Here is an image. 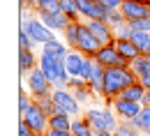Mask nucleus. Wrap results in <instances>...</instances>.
<instances>
[{
	"mask_svg": "<svg viewBox=\"0 0 150 136\" xmlns=\"http://www.w3.org/2000/svg\"><path fill=\"white\" fill-rule=\"evenodd\" d=\"M120 12L125 14L127 23L146 21V19H150V0H125Z\"/></svg>",
	"mask_w": 150,
	"mask_h": 136,
	"instance_id": "nucleus-8",
	"label": "nucleus"
},
{
	"mask_svg": "<svg viewBox=\"0 0 150 136\" xmlns=\"http://www.w3.org/2000/svg\"><path fill=\"white\" fill-rule=\"evenodd\" d=\"M21 5L28 7V9H35V12H37V0H21Z\"/></svg>",
	"mask_w": 150,
	"mask_h": 136,
	"instance_id": "nucleus-38",
	"label": "nucleus"
},
{
	"mask_svg": "<svg viewBox=\"0 0 150 136\" xmlns=\"http://www.w3.org/2000/svg\"><path fill=\"white\" fill-rule=\"evenodd\" d=\"M97 2H99L104 9H109V12H118V9L122 7L125 0H97Z\"/></svg>",
	"mask_w": 150,
	"mask_h": 136,
	"instance_id": "nucleus-33",
	"label": "nucleus"
},
{
	"mask_svg": "<svg viewBox=\"0 0 150 136\" xmlns=\"http://www.w3.org/2000/svg\"><path fill=\"white\" fill-rule=\"evenodd\" d=\"M21 28L33 37V42L37 44V46H44L46 42H51V39H56V32L53 30H49L37 16H28V19L21 21Z\"/></svg>",
	"mask_w": 150,
	"mask_h": 136,
	"instance_id": "nucleus-6",
	"label": "nucleus"
},
{
	"mask_svg": "<svg viewBox=\"0 0 150 136\" xmlns=\"http://www.w3.org/2000/svg\"><path fill=\"white\" fill-rule=\"evenodd\" d=\"M81 28H83V21H74V23H69V25H67V30L62 32V42H65L72 51H76V46H79Z\"/></svg>",
	"mask_w": 150,
	"mask_h": 136,
	"instance_id": "nucleus-19",
	"label": "nucleus"
},
{
	"mask_svg": "<svg viewBox=\"0 0 150 136\" xmlns=\"http://www.w3.org/2000/svg\"><path fill=\"white\" fill-rule=\"evenodd\" d=\"M33 104H35V99H30L28 95H25V90L21 88V92H19V113L23 116V113H25V111H28Z\"/></svg>",
	"mask_w": 150,
	"mask_h": 136,
	"instance_id": "nucleus-31",
	"label": "nucleus"
},
{
	"mask_svg": "<svg viewBox=\"0 0 150 136\" xmlns=\"http://www.w3.org/2000/svg\"><path fill=\"white\" fill-rule=\"evenodd\" d=\"M83 23H86V28L90 30V35H93L102 46L115 44V32L111 30V25H109L106 21H83Z\"/></svg>",
	"mask_w": 150,
	"mask_h": 136,
	"instance_id": "nucleus-9",
	"label": "nucleus"
},
{
	"mask_svg": "<svg viewBox=\"0 0 150 136\" xmlns=\"http://www.w3.org/2000/svg\"><path fill=\"white\" fill-rule=\"evenodd\" d=\"M39 12H60V0H51V2L44 5Z\"/></svg>",
	"mask_w": 150,
	"mask_h": 136,
	"instance_id": "nucleus-36",
	"label": "nucleus"
},
{
	"mask_svg": "<svg viewBox=\"0 0 150 136\" xmlns=\"http://www.w3.org/2000/svg\"><path fill=\"white\" fill-rule=\"evenodd\" d=\"M95 136H115L113 132H95Z\"/></svg>",
	"mask_w": 150,
	"mask_h": 136,
	"instance_id": "nucleus-41",
	"label": "nucleus"
},
{
	"mask_svg": "<svg viewBox=\"0 0 150 136\" xmlns=\"http://www.w3.org/2000/svg\"><path fill=\"white\" fill-rule=\"evenodd\" d=\"M35 104H37V106H39V109H42V111H44V113H46V116H49V118L53 116V111H56V106H53V99H51V97L37 99Z\"/></svg>",
	"mask_w": 150,
	"mask_h": 136,
	"instance_id": "nucleus-32",
	"label": "nucleus"
},
{
	"mask_svg": "<svg viewBox=\"0 0 150 136\" xmlns=\"http://www.w3.org/2000/svg\"><path fill=\"white\" fill-rule=\"evenodd\" d=\"M113 111H115V116L120 118V122H129V120H134V118L143 111V104L118 97L115 101H113Z\"/></svg>",
	"mask_w": 150,
	"mask_h": 136,
	"instance_id": "nucleus-12",
	"label": "nucleus"
},
{
	"mask_svg": "<svg viewBox=\"0 0 150 136\" xmlns=\"http://www.w3.org/2000/svg\"><path fill=\"white\" fill-rule=\"evenodd\" d=\"M35 67H39V58H35V51H23V49H19V72H21V76H25L28 72H33Z\"/></svg>",
	"mask_w": 150,
	"mask_h": 136,
	"instance_id": "nucleus-18",
	"label": "nucleus"
},
{
	"mask_svg": "<svg viewBox=\"0 0 150 136\" xmlns=\"http://www.w3.org/2000/svg\"><path fill=\"white\" fill-rule=\"evenodd\" d=\"M72 95L76 97V101L81 104V106H88L90 101H93V92H90V88L88 85H83V88H76V90H72Z\"/></svg>",
	"mask_w": 150,
	"mask_h": 136,
	"instance_id": "nucleus-28",
	"label": "nucleus"
},
{
	"mask_svg": "<svg viewBox=\"0 0 150 136\" xmlns=\"http://www.w3.org/2000/svg\"><path fill=\"white\" fill-rule=\"evenodd\" d=\"M72 49L62 42V39H51V42H46L44 46H39V53H44V56H53V58H58V60H65L67 58V53H69Z\"/></svg>",
	"mask_w": 150,
	"mask_h": 136,
	"instance_id": "nucleus-16",
	"label": "nucleus"
},
{
	"mask_svg": "<svg viewBox=\"0 0 150 136\" xmlns=\"http://www.w3.org/2000/svg\"><path fill=\"white\" fill-rule=\"evenodd\" d=\"M115 49H118L120 58L125 60V62H129V65L141 56V51L136 49V44H134L132 39H115Z\"/></svg>",
	"mask_w": 150,
	"mask_h": 136,
	"instance_id": "nucleus-17",
	"label": "nucleus"
},
{
	"mask_svg": "<svg viewBox=\"0 0 150 136\" xmlns=\"http://www.w3.org/2000/svg\"><path fill=\"white\" fill-rule=\"evenodd\" d=\"M49 2H51V0H37V9H42V7H44V5H49Z\"/></svg>",
	"mask_w": 150,
	"mask_h": 136,
	"instance_id": "nucleus-42",
	"label": "nucleus"
},
{
	"mask_svg": "<svg viewBox=\"0 0 150 136\" xmlns=\"http://www.w3.org/2000/svg\"><path fill=\"white\" fill-rule=\"evenodd\" d=\"M143 95H146V88H143L141 83H134V85H129L120 97H122V99H129V101H139V104H141V101H143Z\"/></svg>",
	"mask_w": 150,
	"mask_h": 136,
	"instance_id": "nucleus-26",
	"label": "nucleus"
},
{
	"mask_svg": "<svg viewBox=\"0 0 150 136\" xmlns=\"http://www.w3.org/2000/svg\"><path fill=\"white\" fill-rule=\"evenodd\" d=\"M83 118L93 125L95 132H113V134H115V129H118V125H120V118L115 116L113 106H106V104L90 106Z\"/></svg>",
	"mask_w": 150,
	"mask_h": 136,
	"instance_id": "nucleus-2",
	"label": "nucleus"
},
{
	"mask_svg": "<svg viewBox=\"0 0 150 136\" xmlns=\"http://www.w3.org/2000/svg\"><path fill=\"white\" fill-rule=\"evenodd\" d=\"M83 85H88L83 78H72V81H69V85H67V90H76V88H83Z\"/></svg>",
	"mask_w": 150,
	"mask_h": 136,
	"instance_id": "nucleus-37",
	"label": "nucleus"
},
{
	"mask_svg": "<svg viewBox=\"0 0 150 136\" xmlns=\"http://www.w3.org/2000/svg\"><path fill=\"white\" fill-rule=\"evenodd\" d=\"M39 69L46 74V78L51 81L53 88H67L69 81H72V76H69L67 69H65V60H58V58H53V56L39 53Z\"/></svg>",
	"mask_w": 150,
	"mask_h": 136,
	"instance_id": "nucleus-3",
	"label": "nucleus"
},
{
	"mask_svg": "<svg viewBox=\"0 0 150 136\" xmlns=\"http://www.w3.org/2000/svg\"><path fill=\"white\" fill-rule=\"evenodd\" d=\"M60 12H62L69 21H81V14H79V5H76V0H60Z\"/></svg>",
	"mask_w": 150,
	"mask_h": 136,
	"instance_id": "nucleus-25",
	"label": "nucleus"
},
{
	"mask_svg": "<svg viewBox=\"0 0 150 136\" xmlns=\"http://www.w3.org/2000/svg\"><path fill=\"white\" fill-rule=\"evenodd\" d=\"M72 120L69 116H51L49 118V129H56V132H69L72 129Z\"/></svg>",
	"mask_w": 150,
	"mask_h": 136,
	"instance_id": "nucleus-22",
	"label": "nucleus"
},
{
	"mask_svg": "<svg viewBox=\"0 0 150 136\" xmlns=\"http://www.w3.org/2000/svg\"><path fill=\"white\" fill-rule=\"evenodd\" d=\"M83 65H86V56L81 51H69L67 58H65V69L72 78H81V72H83Z\"/></svg>",
	"mask_w": 150,
	"mask_h": 136,
	"instance_id": "nucleus-15",
	"label": "nucleus"
},
{
	"mask_svg": "<svg viewBox=\"0 0 150 136\" xmlns=\"http://www.w3.org/2000/svg\"><path fill=\"white\" fill-rule=\"evenodd\" d=\"M102 49V44L97 42V39L90 35V30L86 28V23H83V28H81V37H79V46H76V51H81L86 58H95L97 56V51Z\"/></svg>",
	"mask_w": 150,
	"mask_h": 136,
	"instance_id": "nucleus-14",
	"label": "nucleus"
},
{
	"mask_svg": "<svg viewBox=\"0 0 150 136\" xmlns=\"http://www.w3.org/2000/svg\"><path fill=\"white\" fill-rule=\"evenodd\" d=\"M132 125L141 132L143 136H150V106H143V111L139 113V116L134 118V120H129Z\"/></svg>",
	"mask_w": 150,
	"mask_h": 136,
	"instance_id": "nucleus-20",
	"label": "nucleus"
},
{
	"mask_svg": "<svg viewBox=\"0 0 150 136\" xmlns=\"http://www.w3.org/2000/svg\"><path fill=\"white\" fill-rule=\"evenodd\" d=\"M46 136H72V132H56V129H49Z\"/></svg>",
	"mask_w": 150,
	"mask_h": 136,
	"instance_id": "nucleus-39",
	"label": "nucleus"
},
{
	"mask_svg": "<svg viewBox=\"0 0 150 136\" xmlns=\"http://www.w3.org/2000/svg\"><path fill=\"white\" fill-rule=\"evenodd\" d=\"M21 120H23V122H25L37 136H46V134H49V116L39 109L37 104H33V106L21 116Z\"/></svg>",
	"mask_w": 150,
	"mask_h": 136,
	"instance_id": "nucleus-7",
	"label": "nucleus"
},
{
	"mask_svg": "<svg viewBox=\"0 0 150 136\" xmlns=\"http://www.w3.org/2000/svg\"><path fill=\"white\" fill-rule=\"evenodd\" d=\"M35 14H37V19L42 21V23H44L49 30H53V32H60V35L67 30V25H69V23H74V21L67 19L62 12H39V9H37Z\"/></svg>",
	"mask_w": 150,
	"mask_h": 136,
	"instance_id": "nucleus-11",
	"label": "nucleus"
},
{
	"mask_svg": "<svg viewBox=\"0 0 150 136\" xmlns=\"http://www.w3.org/2000/svg\"><path fill=\"white\" fill-rule=\"evenodd\" d=\"M35 46H37V44L33 42V37L21 28L19 30V49H23V51H35Z\"/></svg>",
	"mask_w": 150,
	"mask_h": 136,
	"instance_id": "nucleus-30",
	"label": "nucleus"
},
{
	"mask_svg": "<svg viewBox=\"0 0 150 136\" xmlns=\"http://www.w3.org/2000/svg\"><path fill=\"white\" fill-rule=\"evenodd\" d=\"M132 42L136 44V49L141 51V56H148L150 53V32H132Z\"/></svg>",
	"mask_w": 150,
	"mask_h": 136,
	"instance_id": "nucleus-23",
	"label": "nucleus"
},
{
	"mask_svg": "<svg viewBox=\"0 0 150 136\" xmlns=\"http://www.w3.org/2000/svg\"><path fill=\"white\" fill-rule=\"evenodd\" d=\"M28 76V81H25V85H28V92H30V97L35 99H44V97H51V92L56 90L53 85H51V81L46 78V74L39 69V67H35L33 72H28L25 74Z\"/></svg>",
	"mask_w": 150,
	"mask_h": 136,
	"instance_id": "nucleus-5",
	"label": "nucleus"
},
{
	"mask_svg": "<svg viewBox=\"0 0 150 136\" xmlns=\"http://www.w3.org/2000/svg\"><path fill=\"white\" fill-rule=\"evenodd\" d=\"M139 83H141L146 90H150V76H141V78H139Z\"/></svg>",
	"mask_w": 150,
	"mask_h": 136,
	"instance_id": "nucleus-40",
	"label": "nucleus"
},
{
	"mask_svg": "<svg viewBox=\"0 0 150 136\" xmlns=\"http://www.w3.org/2000/svg\"><path fill=\"white\" fill-rule=\"evenodd\" d=\"M134 83H139V76L134 74L132 65L106 69V78H104V104L113 106V101L120 97L129 85H134Z\"/></svg>",
	"mask_w": 150,
	"mask_h": 136,
	"instance_id": "nucleus-1",
	"label": "nucleus"
},
{
	"mask_svg": "<svg viewBox=\"0 0 150 136\" xmlns=\"http://www.w3.org/2000/svg\"><path fill=\"white\" fill-rule=\"evenodd\" d=\"M51 99H53V116H69V118H81V104L76 101V97L72 95V90L67 88H56L51 92Z\"/></svg>",
	"mask_w": 150,
	"mask_h": 136,
	"instance_id": "nucleus-4",
	"label": "nucleus"
},
{
	"mask_svg": "<svg viewBox=\"0 0 150 136\" xmlns=\"http://www.w3.org/2000/svg\"><path fill=\"white\" fill-rule=\"evenodd\" d=\"M132 32L134 30H132V25L127 23V25H122V28L115 30V39H132Z\"/></svg>",
	"mask_w": 150,
	"mask_h": 136,
	"instance_id": "nucleus-34",
	"label": "nucleus"
},
{
	"mask_svg": "<svg viewBox=\"0 0 150 136\" xmlns=\"http://www.w3.org/2000/svg\"><path fill=\"white\" fill-rule=\"evenodd\" d=\"M81 21H106L109 9H104L97 0H76Z\"/></svg>",
	"mask_w": 150,
	"mask_h": 136,
	"instance_id": "nucleus-10",
	"label": "nucleus"
},
{
	"mask_svg": "<svg viewBox=\"0 0 150 136\" xmlns=\"http://www.w3.org/2000/svg\"><path fill=\"white\" fill-rule=\"evenodd\" d=\"M19 136H37V134H35V132L23 122V120H19Z\"/></svg>",
	"mask_w": 150,
	"mask_h": 136,
	"instance_id": "nucleus-35",
	"label": "nucleus"
},
{
	"mask_svg": "<svg viewBox=\"0 0 150 136\" xmlns=\"http://www.w3.org/2000/svg\"><path fill=\"white\" fill-rule=\"evenodd\" d=\"M106 23L111 25V30L115 32L118 28H122V25H127V19H125V14L118 9V12H109L106 14Z\"/></svg>",
	"mask_w": 150,
	"mask_h": 136,
	"instance_id": "nucleus-27",
	"label": "nucleus"
},
{
	"mask_svg": "<svg viewBox=\"0 0 150 136\" xmlns=\"http://www.w3.org/2000/svg\"><path fill=\"white\" fill-rule=\"evenodd\" d=\"M115 136H143L132 122H120L118 129H115Z\"/></svg>",
	"mask_w": 150,
	"mask_h": 136,
	"instance_id": "nucleus-29",
	"label": "nucleus"
},
{
	"mask_svg": "<svg viewBox=\"0 0 150 136\" xmlns=\"http://www.w3.org/2000/svg\"><path fill=\"white\" fill-rule=\"evenodd\" d=\"M132 69L134 74L141 78V76H150V53L148 56H139V58L132 62Z\"/></svg>",
	"mask_w": 150,
	"mask_h": 136,
	"instance_id": "nucleus-24",
	"label": "nucleus"
},
{
	"mask_svg": "<svg viewBox=\"0 0 150 136\" xmlns=\"http://www.w3.org/2000/svg\"><path fill=\"white\" fill-rule=\"evenodd\" d=\"M95 62H97V65H102L104 69H111V67H122V65H129V62H125V60L120 58V53H118L115 44H111V46H102V49L97 51V56H95Z\"/></svg>",
	"mask_w": 150,
	"mask_h": 136,
	"instance_id": "nucleus-13",
	"label": "nucleus"
},
{
	"mask_svg": "<svg viewBox=\"0 0 150 136\" xmlns=\"http://www.w3.org/2000/svg\"><path fill=\"white\" fill-rule=\"evenodd\" d=\"M72 136H95V129L93 125L86 120V118H74L72 120Z\"/></svg>",
	"mask_w": 150,
	"mask_h": 136,
	"instance_id": "nucleus-21",
	"label": "nucleus"
}]
</instances>
